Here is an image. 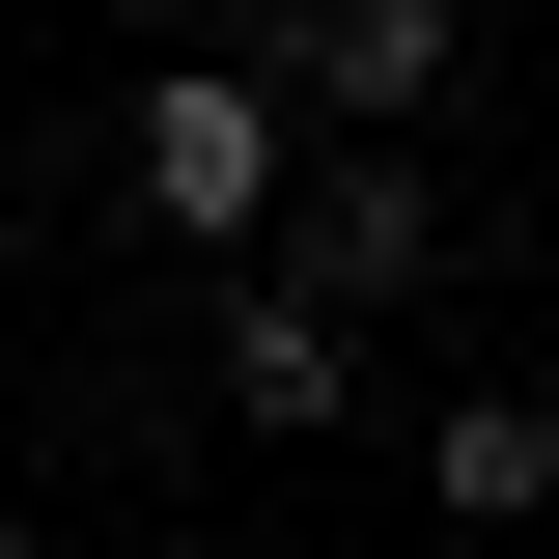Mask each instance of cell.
Returning <instances> with one entry per match:
<instances>
[{
	"mask_svg": "<svg viewBox=\"0 0 559 559\" xmlns=\"http://www.w3.org/2000/svg\"><path fill=\"white\" fill-rule=\"evenodd\" d=\"M280 168H308V84H280L252 28H197V57L112 112V197H140V252H252V224H280Z\"/></svg>",
	"mask_w": 559,
	"mask_h": 559,
	"instance_id": "6da1fadb",
	"label": "cell"
},
{
	"mask_svg": "<svg viewBox=\"0 0 559 559\" xmlns=\"http://www.w3.org/2000/svg\"><path fill=\"white\" fill-rule=\"evenodd\" d=\"M252 57L308 84V140H419L476 84V0H252Z\"/></svg>",
	"mask_w": 559,
	"mask_h": 559,
	"instance_id": "7a4b0ae2",
	"label": "cell"
},
{
	"mask_svg": "<svg viewBox=\"0 0 559 559\" xmlns=\"http://www.w3.org/2000/svg\"><path fill=\"white\" fill-rule=\"evenodd\" d=\"M252 252H280V280H336L364 336H392L419 280H448V197H419L392 140H308V168H280V224H252Z\"/></svg>",
	"mask_w": 559,
	"mask_h": 559,
	"instance_id": "3957f363",
	"label": "cell"
},
{
	"mask_svg": "<svg viewBox=\"0 0 559 559\" xmlns=\"http://www.w3.org/2000/svg\"><path fill=\"white\" fill-rule=\"evenodd\" d=\"M224 419H280V448H308V419H364V308H336V280L224 252Z\"/></svg>",
	"mask_w": 559,
	"mask_h": 559,
	"instance_id": "277c9868",
	"label": "cell"
},
{
	"mask_svg": "<svg viewBox=\"0 0 559 559\" xmlns=\"http://www.w3.org/2000/svg\"><path fill=\"white\" fill-rule=\"evenodd\" d=\"M419 476L476 503V532H503V503H559V392H448V419H419Z\"/></svg>",
	"mask_w": 559,
	"mask_h": 559,
	"instance_id": "5b68a950",
	"label": "cell"
},
{
	"mask_svg": "<svg viewBox=\"0 0 559 559\" xmlns=\"http://www.w3.org/2000/svg\"><path fill=\"white\" fill-rule=\"evenodd\" d=\"M168 28H252V0H168Z\"/></svg>",
	"mask_w": 559,
	"mask_h": 559,
	"instance_id": "8992f818",
	"label": "cell"
}]
</instances>
